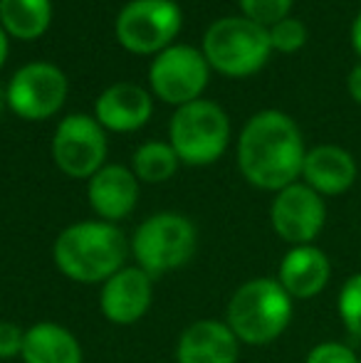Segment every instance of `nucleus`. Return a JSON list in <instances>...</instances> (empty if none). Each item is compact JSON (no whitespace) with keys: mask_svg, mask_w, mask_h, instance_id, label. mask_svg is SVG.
Masks as SVG:
<instances>
[{"mask_svg":"<svg viewBox=\"0 0 361 363\" xmlns=\"http://www.w3.org/2000/svg\"><path fill=\"white\" fill-rule=\"evenodd\" d=\"M52 158L70 178L89 181L106 158V134L89 114H70L57 124L52 136Z\"/></svg>","mask_w":361,"mask_h":363,"instance_id":"10","label":"nucleus"},{"mask_svg":"<svg viewBox=\"0 0 361 363\" xmlns=\"http://www.w3.org/2000/svg\"><path fill=\"white\" fill-rule=\"evenodd\" d=\"M332 279L329 255L317 245H297L284 252L277 269V282L292 299H312L322 294Z\"/></svg>","mask_w":361,"mask_h":363,"instance_id":"15","label":"nucleus"},{"mask_svg":"<svg viewBox=\"0 0 361 363\" xmlns=\"http://www.w3.org/2000/svg\"><path fill=\"white\" fill-rule=\"evenodd\" d=\"M181 8L174 0H131L116 15V40L136 55H159L181 30Z\"/></svg>","mask_w":361,"mask_h":363,"instance_id":"7","label":"nucleus"},{"mask_svg":"<svg viewBox=\"0 0 361 363\" xmlns=\"http://www.w3.org/2000/svg\"><path fill=\"white\" fill-rule=\"evenodd\" d=\"M154 101L146 89L129 82L106 86L94 104V119L104 131H116V134H129L136 131L151 119Z\"/></svg>","mask_w":361,"mask_h":363,"instance_id":"17","label":"nucleus"},{"mask_svg":"<svg viewBox=\"0 0 361 363\" xmlns=\"http://www.w3.org/2000/svg\"><path fill=\"white\" fill-rule=\"evenodd\" d=\"M5 60H8V33H5L3 25H0V69H3Z\"/></svg>","mask_w":361,"mask_h":363,"instance_id":"28","label":"nucleus"},{"mask_svg":"<svg viewBox=\"0 0 361 363\" xmlns=\"http://www.w3.org/2000/svg\"><path fill=\"white\" fill-rule=\"evenodd\" d=\"M87 201L96 218L119 223L134 213L139 203V178L126 166H104L87 181Z\"/></svg>","mask_w":361,"mask_h":363,"instance_id":"13","label":"nucleus"},{"mask_svg":"<svg viewBox=\"0 0 361 363\" xmlns=\"http://www.w3.org/2000/svg\"><path fill=\"white\" fill-rule=\"evenodd\" d=\"M154 301V277L134 264L111 274L99 291V309L114 326H131L146 316Z\"/></svg>","mask_w":361,"mask_h":363,"instance_id":"12","label":"nucleus"},{"mask_svg":"<svg viewBox=\"0 0 361 363\" xmlns=\"http://www.w3.org/2000/svg\"><path fill=\"white\" fill-rule=\"evenodd\" d=\"M337 311L342 326L352 339L361 341V272L352 274L347 282L342 284L337 296Z\"/></svg>","mask_w":361,"mask_h":363,"instance_id":"21","label":"nucleus"},{"mask_svg":"<svg viewBox=\"0 0 361 363\" xmlns=\"http://www.w3.org/2000/svg\"><path fill=\"white\" fill-rule=\"evenodd\" d=\"M67 99V77L50 62H30L13 74L5 101L20 119L45 121L62 109Z\"/></svg>","mask_w":361,"mask_h":363,"instance_id":"9","label":"nucleus"},{"mask_svg":"<svg viewBox=\"0 0 361 363\" xmlns=\"http://www.w3.org/2000/svg\"><path fill=\"white\" fill-rule=\"evenodd\" d=\"M307 148L299 126L279 109L257 111L238 139V166L250 186L282 191L302 178Z\"/></svg>","mask_w":361,"mask_h":363,"instance_id":"1","label":"nucleus"},{"mask_svg":"<svg viewBox=\"0 0 361 363\" xmlns=\"http://www.w3.org/2000/svg\"><path fill=\"white\" fill-rule=\"evenodd\" d=\"M129 247L144 272L161 277L191 262L198 247L196 225L181 213H156L136 228Z\"/></svg>","mask_w":361,"mask_h":363,"instance_id":"5","label":"nucleus"},{"mask_svg":"<svg viewBox=\"0 0 361 363\" xmlns=\"http://www.w3.org/2000/svg\"><path fill=\"white\" fill-rule=\"evenodd\" d=\"M292 3L294 0H240V10L243 18L262 25V28H272L274 23L289 18Z\"/></svg>","mask_w":361,"mask_h":363,"instance_id":"23","label":"nucleus"},{"mask_svg":"<svg viewBox=\"0 0 361 363\" xmlns=\"http://www.w3.org/2000/svg\"><path fill=\"white\" fill-rule=\"evenodd\" d=\"M267 35H270L272 50L282 55H292L302 50L304 43H307V25L297 18H284L274 23L272 28H267Z\"/></svg>","mask_w":361,"mask_h":363,"instance_id":"22","label":"nucleus"},{"mask_svg":"<svg viewBox=\"0 0 361 363\" xmlns=\"http://www.w3.org/2000/svg\"><path fill=\"white\" fill-rule=\"evenodd\" d=\"M52 23V0H0V25L10 38L38 40Z\"/></svg>","mask_w":361,"mask_h":363,"instance_id":"19","label":"nucleus"},{"mask_svg":"<svg viewBox=\"0 0 361 363\" xmlns=\"http://www.w3.org/2000/svg\"><path fill=\"white\" fill-rule=\"evenodd\" d=\"M304 363H359V354L342 341H322L309 349Z\"/></svg>","mask_w":361,"mask_h":363,"instance_id":"24","label":"nucleus"},{"mask_svg":"<svg viewBox=\"0 0 361 363\" xmlns=\"http://www.w3.org/2000/svg\"><path fill=\"white\" fill-rule=\"evenodd\" d=\"M23 363H82L84 354L77 336L62 324L38 321L25 329Z\"/></svg>","mask_w":361,"mask_h":363,"instance_id":"18","label":"nucleus"},{"mask_svg":"<svg viewBox=\"0 0 361 363\" xmlns=\"http://www.w3.org/2000/svg\"><path fill=\"white\" fill-rule=\"evenodd\" d=\"M359 363H361V356H359Z\"/></svg>","mask_w":361,"mask_h":363,"instance_id":"29","label":"nucleus"},{"mask_svg":"<svg viewBox=\"0 0 361 363\" xmlns=\"http://www.w3.org/2000/svg\"><path fill=\"white\" fill-rule=\"evenodd\" d=\"M240 341L226 321L201 319L176 341V363H238Z\"/></svg>","mask_w":361,"mask_h":363,"instance_id":"14","label":"nucleus"},{"mask_svg":"<svg viewBox=\"0 0 361 363\" xmlns=\"http://www.w3.org/2000/svg\"><path fill=\"white\" fill-rule=\"evenodd\" d=\"M129 242L114 223L82 220L57 235L52 262L77 284H104L126 262Z\"/></svg>","mask_w":361,"mask_h":363,"instance_id":"2","label":"nucleus"},{"mask_svg":"<svg viewBox=\"0 0 361 363\" xmlns=\"http://www.w3.org/2000/svg\"><path fill=\"white\" fill-rule=\"evenodd\" d=\"M352 48L361 60V10L357 13V18H354V23H352Z\"/></svg>","mask_w":361,"mask_h":363,"instance_id":"27","label":"nucleus"},{"mask_svg":"<svg viewBox=\"0 0 361 363\" xmlns=\"http://www.w3.org/2000/svg\"><path fill=\"white\" fill-rule=\"evenodd\" d=\"M208 72L211 65L206 55L191 45H171L151 62L149 84L161 101L183 106L201 99L208 84Z\"/></svg>","mask_w":361,"mask_h":363,"instance_id":"8","label":"nucleus"},{"mask_svg":"<svg viewBox=\"0 0 361 363\" xmlns=\"http://www.w3.org/2000/svg\"><path fill=\"white\" fill-rule=\"evenodd\" d=\"M294 314V299L272 277L243 282L231 296L226 324L240 344L270 346L287 331Z\"/></svg>","mask_w":361,"mask_h":363,"instance_id":"3","label":"nucleus"},{"mask_svg":"<svg viewBox=\"0 0 361 363\" xmlns=\"http://www.w3.org/2000/svg\"><path fill=\"white\" fill-rule=\"evenodd\" d=\"M347 89H349V96H352L357 104H361V60H359V65H354L352 72L347 77Z\"/></svg>","mask_w":361,"mask_h":363,"instance_id":"26","label":"nucleus"},{"mask_svg":"<svg viewBox=\"0 0 361 363\" xmlns=\"http://www.w3.org/2000/svg\"><path fill=\"white\" fill-rule=\"evenodd\" d=\"M270 223L279 240L297 245H314L327 223V203L307 183H292L274 193Z\"/></svg>","mask_w":361,"mask_h":363,"instance_id":"11","label":"nucleus"},{"mask_svg":"<svg viewBox=\"0 0 361 363\" xmlns=\"http://www.w3.org/2000/svg\"><path fill=\"white\" fill-rule=\"evenodd\" d=\"M179 156L171 148V144L164 141H146L136 148L131 158V171L139 181L144 183H166L179 171Z\"/></svg>","mask_w":361,"mask_h":363,"instance_id":"20","label":"nucleus"},{"mask_svg":"<svg viewBox=\"0 0 361 363\" xmlns=\"http://www.w3.org/2000/svg\"><path fill=\"white\" fill-rule=\"evenodd\" d=\"M169 144L181 163L211 166L231 144V121L223 106L196 99L176 109L169 124Z\"/></svg>","mask_w":361,"mask_h":363,"instance_id":"6","label":"nucleus"},{"mask_svg":"<svg viewBox=\"0 0 361 363\" xmlns=\"http://www.w3.org/2000/svg\"><path fill=\"white\" fill-rule=\"evenodd\" d=\"M25 329L15 321H0V361H13L23 354Z\"/></svg>","mask_w":361,"mask_h":363,"instance_id":"25","label":"nucleus"},{"mask_svg":"<svg viewBox=\"0 0 361 363\" xmlns=\"http://www.w3.org/2000/svg\"><path fill=\"white\" fill-rule=\"evenodd\" d=\"M359 166L347 148L337 144H319L307 148L302 166V183L322 198L342 196L357 183Z\"/></svg>","mask_w":361,"mask_h":363,"instance_id":"16","label":"nucleus"},{"mask_svg":"<svg viewBox=\"0 0 361 363\" xmlns=\"http://www.w3.org/2000/svg\"><path fill=\"white\" fill-rule=\"evenodd\" d=\"M270 52L272 45L267 28L243 15L216 20L203 38V55L208 65L223 77L235 79L260 72L270 60Z\"/></svg>","mask_w":361,"mask_h":363,"instance_id":"4","label":"nucleus"}]
</instances>
